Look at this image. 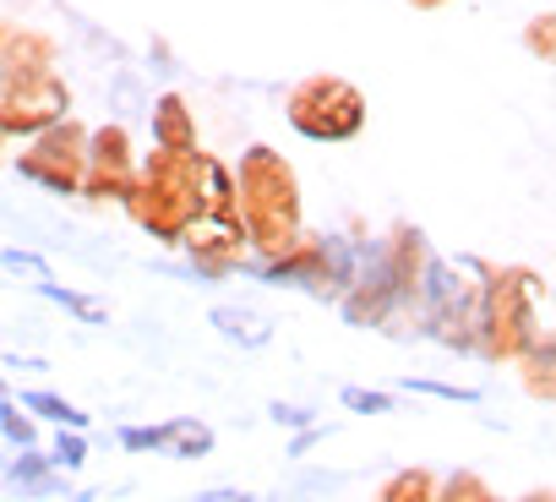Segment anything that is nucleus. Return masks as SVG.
I'll use <instances>...</instances> for the list:
<instances>
[{
	"instance_id": "15",
	"label": "nucleus",
	"mask_w": 556,
	"mask_h": 502,
	"mask_svg": "<svg viewBox=\"0 0 556 502\" xmlns=\"http://www.w3.org/2000/svg\"><path fill=\"white\" fill-rule=\"evenodd\" d=\"M0 437H7L17 453H23V448H39V426H34L12 399H0Z\"/></svg>"
},
{
	"instance_id": "3",
	"label": "nucleus",
	"mask_w": 556,
	"mask_h": 502,
	"mask_svg": "<svg viewBox=\"0 0 556 502\" xmlns=\"http://www.w3.org/2000/svg\"><path fill=\"white\" fill-rule=\"evenodd\" d=\"M83 164H88V126L83 121H55L34 137L28 153H17V175L55 191V197H72L83 186Z\"/></svg>"
},
{
	"instance_id": "9",
	"label": "nucleus",
	"mask_w": 556,
	"mask_h": 502,
	"mask_svg": "<svg viewBox=\"0 0 556 502\" xmlns=\"http://www.w3.org/2000/svg\"><path fill=\"white\" fill-rule=\"evenodd\" d=\"M148 137L159 153H197V121L180 93H159L148 110Z\"/></svg>"
},
{
	"instance_id": "22",
	"label": "nucleus",
	"mask_w": 556,
	"mask_h": 502,
	"mask_svg": "<svg viewBox=\"0 0 556 502\" xmlns=\"http://www.w3.org/2000/svg\"><path fill=\"white\" fill-rule=\"evenodd\" d=\"M191 502H251L240 486H213V491H202V497H191Z\"/></svg>"
},
{
	"instance_id": "23",
	"label": "nucleus",
	"mask_w": 556,
	"mask_h": 502,
	"mask_svg": "<svg viewBox=\"0 0 556 502\" xmlns=\"http://www.w3.org/2000/svg\"><path fill=\"white\" fill-rule=\"evenodd\" d=\"M415 12H442V7H453V0H409Z\"/></svg>"
},
{
	"instance_id": "11",
	"label": "nucleus",
	"mask_w": 556,
	"mask_h": 502,
	"mask_svg": "<svg viewBox=\"0 0 556 502\" xmlns=\"http://www.w3.org/2000/svg\"><path fill=\"white\" fill-rule=\"evenodd\" d=\"M518 366H523V388H529V399H540V404H551L556 399V372H551V334L540 328L523 350H518Z\"/></svg>"
},
{
	"instance_id": "14",
	"label": "nucleus",
	"mask_w": 556,
	"mask_h": 502,
	"mask_svg": "<svg viewBox=\"0 0 556 502\" xmlns=\"http://www.w3.org/2000/svg\"><path fill=\"white\" fill-rule=\"evenodd\" d=\"M50 469H61V475H77L83 464H88V431H55V442H50Z\"/></svg>"
},
{
	"instance_id": "18",
	"label": "nucleus",
	"mask_w": 556,
	"mask_h": 502,
	"mask_svg": "<svg viewBox=\"0 0 556 502\" xmlns=\"http://www.w3.org/2000/svg\"><path fill=\"white\" fill-rule=\"evenodd\" d=\"M523 50H529L534 61H551V55H556V23H551V12H540V17L523 28Z\"/></svg>"
},
{
	"instance_id": "6",
	"label": "nucleus",
	"mask_w": 556,
	"mask_h": 502,
	"mask_svg": "<svg viewBox=\"0 0 556 502\" xmlns=\"http://www.w3.org/2000/svg\"><path fill=\"white\" fill-rule=\"evenodd\" d=\"M121 448L131 453H164V459H207L213 453V426L197 415H175L164 426H126Z\"/></svg>"
},
{
	"instance_id": "8",
	"label": "nucleus",
	"mask_w": 556,
	"mask_h": 502,
	"mask_svg": "<svg viewBox=\"0 0 556 502\" xmlns=\"http://www.w3.org/2000/svg\"><path fill=\"white\" fill-rule=\"evenodd\" d=\"M0 480H7V491H12V497H23V502H50V497H66V475H61V469H50V459H45L39 448L12 453V464L0 469Z\"/></svg>"
},
{
	"instance_id": "25",
	"label": "nucleus",
	"mask_w": 556,
	"mask_h": 502,
	"mask_svg": "<svg viewBox=\"0 0 556 502\" xmlns=\"http://www.w3.org/2000/svg\"><path fill=\"white\" fill-rule=\"evenodd\" d=\"M0 142H7V137H0Z\"/></svg>"
},
{
	"instance_id": "19",
	"label": "nucleus",
	"mask_w": 556,
	"mask_h": 502,
	"mask_svg": "<svg viewBox=\"0 0 556 502\" xmlns=\"http://www.w3.org/2000/svg\"><path fill=\"white\" fill-rule=\"evenodd\" d=\"M339 404L355 410V415H388L393 410V393H382V388H344Z\"/></svg>"
},
{
	"instance_id": "2",
	"label": "nucleus",
	"mask_w": 556,
	"mask_h": 502,
	"mask_svg": "<svg viewBox=\"0 0 556 502\" xmlns=\"http://www.w3.org/2000/svg\"><path fill=\"white\" fill-rule=\"evenodd\" d=\"M285 121L312 142H350L366 126V93L344 77L317 72V77H301L285 93Z\"/></svg>"
},
{
	"instance_id": "5",
	"label": "nucleus",
	"mask_w": 556,
	"mask_h": 502,
	"mask_svg": "<svg viewBox=\"0 0 556 502\" xmlns=\"http://www.w3.org/2000/svg\"><path fill=\"white\" fill-rule=\"evenodd\" d=\"M137 180V153H131V131L121 121H104V126H88V164H83V197L93 202H121L126 186Z\"/></svg>"
},
{
	"instance_id": "20",
	"label": "nucleus",
	"mask_w": 556,
	"mask_h": 502,
	"mask_svg": "<svg viewBox=\"0 0 556 502\" xmlns=\"http://www.w3.org/2000/svg\"><path fill=\"white\" fill-rule=\"evenodd\" d=\"M0 268H7V274H28L34 285H50V263L45 258H34V251H0Z\"/></svg>"
},
{
	"instance_id": "17",
	"label": "nucleus",
	"mask_w": 556,
	"mask_h": 502,
	"mask_svg": "<svg viewBox=\"0 0 556 502\" xmlns=\"http://www.w3.org/2000/svg\"><path fill=\"white\" fill-rule=\"evenodd\" d=\"M399 388H409V393H431V399H447V404H480V388H458V382H431V377H404Z\"/></svg>"
},
{
	"instance_id": "4",
	"label": "nucleus",
	"mask_w": 556,
	"mask_h": 502,
	"mask_svg": "<svg viewBox=\"0 0 556 502\" xmlns=\"http://www.w3.org/2000/svg\"><path fill=\"white\" fill-rule=\"evenodd\" d=\"M72 115V88L61 72H39V77H17L0 83V137H39L45 126Z\"/></svg>"
},
{
	"instance_id": "16",
	"label": "nucleus",
	"mask_w": 556,
	"mask_h": 502,
	"mask_svg": "<svg viewBox=\"0 0 556 502\" xmlns=\"http://www.w3.org/2000/svg\"><path fill=\"white\" fill-rule=\"evenodd\" d=\"M39 296H45V301H55V306H66V312H77L83 323H104V306H99V301H88L83 290H66V285H39Z\"/></svg>"
},
{
	"instance_id": "12",
	"label": "nucleus",
	"mask_w": 556,
	"mask_h": 502,
	"mask_svg": "<svg viewBox=\"0 0 556 502\" xmlns=\"http://www.w3.org/2000/svg\"><path fill=\"white\" fill-rule=\"evenodd\" d=\"M17 404L34 410L39 421H50L55 431H88V410H77L72 399H61V393H50V388H23Z\"/></svg>"
},
{
	"instance_id": "13",
	"label": "nucleus",
	"mask_w": 556,
	"mask_h": 502,
	"mask_svg": "<svg viewBox=\"0 0 556 502\" xmlns=\"http://www.w3.org/2000/svg\"><path fill=\"white\" fill-rule=\"evenodd\" d=\"M377 502H437V475H426V469H399V475L377 491Z\"/></svg>"
},
{
	"instance_id": "1",
	"label": "nucleus",
	"mask_w": 556,
	"mask_h": 502,
	"mask_svg": "<svg viewBox=\"0 0 556 502\" xmlns=\"http://www.w3.org/2000/svg\"><path fill=\"white\" fill-rule=\"evenodd\" d=\"M229 180H235V218L245 229V246H256V263L301 240V186L285 153L256 142L235 159Z\"/></svg>"
},
{
	"instance_id": "21",
	"label": "nucleus",
	"mask_w": 556,
	"mask_h": 502,
	"mask_svg": "<svg viewBox=\"0 0 556 502\" xmlns=\"http://www.w3.org/2000/svg\"><path fill=\"white\" fill-rule=\"evenodd\" d=\"M273 421H278V426L306 431V426H317V410H306V404H273Z\"/></svg>"
},
{
	"instance_id": "7",
	"label": "nucleus",
	"mask_w": 556,
	"mask_h": 502,
	"mask_svg": "<svg viewBox=\"0 0 556 502\" xmlns=\"http://www.w3.org/2000/svg\"><path fill=\"white\" fill-rule=\"evenodd\" d=\"M39 72H55V39L39 28H7V39H0V83L39 77Z\"/></svg>"
},
{
	"instance_id": "10",
	"label": "nucleus",
	"mask_w": 556,
	"mask_h": 502,
	"mask_svg": "<svg viewBox=\"0 0 556 502\" xmlns=\"http://www.w3.org/2000/svg\"><path fill=\"white\" fill-rule=\"evenodd\" d=\"M207 317H213V328H218L224 339H235L240 350H262V344L273 339V323H267L262 312H251V306H213Z\"/></svg>"
},
{
	"instance_id": "24",
	"label": "nucleus",
	"mask_w": 556,
	"mask_h": 502,
	"mask_svg": "<svg viewBox=\"0 0 556 502\" xmlns=\"http://www.w3.org/2000/svg\"><path fill=\"white\" fill-rule=\"evenodd\" d=\"M523 502H551V491H545V486H540V491H529V497H523Z\"/></svg>"
}]
</instances>
